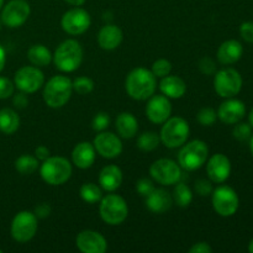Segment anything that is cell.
Segmentation results:
<instances>
[{
    "label": "cell",
    "instance_id": "6da1fadb",
    "mask_svg": "<svg viewBox=\"0 0 253 253\" xmlns=\"http://www.w3.org/2000/svg\"><path fill=\"white\" fill-rule=\"evenodd\" d=\"M126 91L135 100H146L155 94L157 81L152 71L146 68H136L130 72L126 78Z\"/></svg>",
    "mask_w": 253,
    "mask_h": 253
},
{
    "label": "cell",
    "instance_id": "7a4b0ae2",
    "mask_svg": "<svg viewBox=\"0 0 253 253\" xmlns=\"http://www.w3.org/2000/svg\"><path fill=\"white\" fill-rule=\"evenodd\" d=\"M73 91L72 81L66 76H54L43 89V100L49 108L58 109L69 101Z\"/></svg>",
    "mask_w": 253,
    "mask_h": 253
},
{
    "label": "cell",
    "instance_id": "3957f363",
    "mask_svg": "<svg viewBox=\"0 0 253 253\" xmlns=\"http://www.w3.org/2000/svg\"><path fill=\"white\" fill-rule=\"evenodd\" d=\"M83 61V49L76 40H67L57 47L53 54L54 66L62 72H74Z\"/></svg>",
    "mask_w": 253,
    "mask_h": 253
},
{
    "label": "cell",
    "instance_id": "277c9868",
    "mask_svg": "<svg viewBox=\"0 0 253 253\" xmlns=\"http://www.w3.org/2000/svg\"><path fill=\"white\" fill-rule=\"evenodd\" d=\"M41 177L47 184H64L72 175V166L63 157H48L41 166Z\"/></svg>",
    "mask_w": 253,
    "mask_h": 253
},
{
    "label": "cell",
    "instance_id": "5b68a950",
    "mask_svg": "<svg viewBox=\"0 0 253 253\" xmlns=\"http://www.w3.org/2000/svg\"><path fill=\"white\" fill-rule=\"evenodd\" d=\"M163 124L165 125L160 135L163 145L168 148H177L184 145L189 137L190 131L187 121L182 118H172Z\"/></svg>",
    "mask_w": 253,
    "mask_h": 253
},
{
    "label": "cell",
    "instance_id": "8992f818",
    "mask_svg": "<svg viewBox=\"0 0 253 253\" xmlns=\"http://www.w3.org/2000/svg\"><path fill=\"white\" fill-rule=\"evenodd\" d=\"M209 148L204 141L194 140L185 145L178 155L180 167L187 170L199 169L208 160Z\"/></svg>",
    "mask_w": 253,
    "mask_h": 253
},
{
    "label": "cell",
    "instance_id": "52a82bcc",
    "mask_svg": "<svg viewBox=\"0 0 253 253\" xmlns=\"http://www.w3.org/2000/svg\"><path fill=\"white\" fill-rule=\"evenodd\" d=\"M100 216L106 224L120 225L126 220L128 214V208L125 200L116 194H109L101 199Z\"/></svg>",
    "mask_w": 253,
    "mask_h": 253
},
{
    "label": "cell",
    "instance_id": "ba28073f",
    "mask_svg": "<svg viewBox=\"0 0 253 253\" xmlns=\"http://www.w3.org/2000/svg\"><path fill=\"white\" fill-rule=\"evenodd\" d=\"M215 91L222 98H234L241 91L242 77L236 69L225 68L215 74Z\"/></svg>",
    "mask_w": 253,
    "mask_h": 253
},
{
    "label": "cell",
    "instance_id": "9c48e42d",
    "mask_svg": "<svg viewBox=\"0 0 253 253\" xmlns=\"http://www.w3.org/2000/svg\"><path fill=\"white\" fill-rule=\"evenodd\" d=\"M240 199L237 193L227 185H221L212 192V207L220 216H232L237 211Z\"/></svg>",
    "mask_w": 253,
    "mask_h": 253
},
{
    "label": "cell",
    "instance_id": "30bf717a",
    "mask_svg": "<svg viewBox=\"0 0 253 253\" xmlns=\"http://www.w3.org/2000/svg\"><path fill=\"white\" fill-rule=\"evenodd\" d=\"M37 231V216L34 212L20 211L15 215L11 222V236L15 241L24 242L30 241L36 235Z\"/></svg>",
    "mask_w": 253,
    "mask_h": 253
},
{
    "label": "cell",
    "instance_id": "8fae6325",
    "mask_svg": "<svg viewBox=\"0 0 253 253\" xmlns=\"http://www.w3.org/2000/svg\"><path fill=\"white\" fill-rule=\"evenodd\" d=\"M150 174L160 184L172 185L179 182L182 177V170L174 161L162 158L152 163L150 167Z\"/></svg>",
    "mask_w": 253,
    "mask_h": 253
},
{
    "label": "cell",
    "instance_id": "7c38bea8",
    "mask_svg": "<svg viewBox=\"0 0 253 253\" xmlns=\"http://www.w3.org/2000/svg\"><path fill=\"white\" fill-rule=\"evenodd\" d=\"M14 83L17 89L26 94H31L39 90L43 85L44 77L37 67L25 66L15 73Z\"/></svg>",
    "mask_w": 253,
    "mask_h": 253
},
{
    "label": "cell",
    "instance_id": "4fadbf2b",
    "mask_svg": "<svg viewBox=\"0 0 253 253\" xmlns=\"http://www.w3.org/2000/svg\"><path fill=\"white\" fill-rule=\"evenodd\" d=\"M30 12L31 9L26 0H11L2 9L1 21L5 26L15 29L26 22Z\"/></svg>",
    "mask_w": 253,
    "mask_h": 253
},
{
    "label": "cell",
    "instance_id": "5bb4252c",
    "mask_svg": "<svg viewBox=\"0 0 253 253\" xmlns=\"http://www.w3.org/2000/svg\"><path fill=\"white\" fill-rule=\"evenodd\" d=\"M62 29L69 35L84 34L90 26V15L81 7L68 10L62 17Z\"/></svg>",
    "mask_w": 253,
    "mask_h": 253
},
{
    "label": "cell",
    "instance_id": "9a60e30c",
    "mask_svg": "<svg viewBox=\"0 0 253 253\" xmlns=\"http://www.w3.org/2000/svg\"><path fill=\"white\" fill-rule=\"evenodd\" d=\"M94 148L104 158H116L123 152L120 138L111 132H101L94 138Z\"/></svg>",
    "mask_w": 253,
    "mask_h": 253
},
{
    "label": "cell",
    "instance_id": "2e32d148",
    "mask_svg": "<svg viewBox=\"0 0 253 253\" xmlns=\"http://www.w3.org/2000/svg\"><path fill=\"white\" fill-rule=\"evenodd\" d=\"M172 113V105L165 95H152L147 106L146 115L153 124H163L169 119Z\"/></svg>",
    "mask_w": 253,
    "mask_h": 253
},
{
    "label": "cell",
    "instance_id": "e0dca14e",
    "mask_svg": "<svg viewBox=\"0 0 253 253\" xmlns=\"http://www.w3.org/2000/svg\"><path fill=\"white\" fill-rule=\"evenodd\" d=\"M77 247L83 253H104L108 250V242L103 235L85 230L77 236Z\"/></svg>",
    "mask_w": 253,
    "mask_h": 253
},
{
    "label": "cell",
    "instance_id": "ac0fdd59",
    "mask_svg": "<svg viewBox=\"0 0 253 253\" xmlns=\"http://www.w3.org/2000/svg\"><path fill=\"white\" fill-rule=\"evenodd\" d=\"M207 172L211 182L224 183L230 177V173H231L230 160L222 153H216L208 162Z\"/></svg>",
    "mask_w": 253,
    "mask_h": 253
},
{
    "label": "cell",
    "instance_id": "d6986e66",
    "mask_svg": "<svg viewBox=\"0 0 253 253\" xmlns=\"http://www.w3.org/2000/svg\"><path fill=\"white\" fill-rule=\"evenodd\" d=\"M246 114V106L241 100L229 98V100L224 101L217 110V116L222 123L227 125H234L240 123Z\"/></svg>",
    "mask_w": 253,
    "mask_h": 253
},
{
    "label": "cell",
    "instance_id": "ffe728a7",
    "mask_svg": "<svg viewBox=\"0 0 253 253\" xmlns=\"http://www.w3.org/2000/svg\"><path fill=\"white\" fill-rule=\"evenodd\" d=\"M173 199L169 193L165 189H153L146 197V205L148 209L156 214H163L170 209Z\"/></svg>",
    "mask_w": 253,
    "mask_h": 253
},
{
    "label": "cell",
    "instance_id": "44dd1931",
    "mask_svg": "<svg viewBox=\"0 0 253 253\" xmlns=\"http://www.w3.org/2000/svg\"><path fill=\"white\" fill-rule=\"evenodd\" d=\"M121 42H123V31L116 25H106L98 35L99 46L106 51L118 48Z\"/></svg>",
    "mask_w": 253,
    "mask_h": 253
},
{
    "label": "cell",
    "instance_id": "7402d4cb",
    "mask_svg": "<svg viewBox=\"0 0 253 253\" xmlns=\"http://www.w3.org/2000/svg\"><path fill=\"white\" fill-rule=\"evenodd\" d=\"M73 163L81 169H86L93 166L95 161V148L89 142H81L74 147L72 152Z\"/></svg>",
    "mask_w": 253,
    "mask_h": 253
},
{
    "label": "cell",
    "instance_id": "603a6c76",
    "mask_svg": "<svg viewBox=\"0 0 253 253\" xmlns=\"http://www.w3.org/2000/svg\"><path fill=\"white\" fill-rule=\"evenodd\" d=\"M123 183V172L118 166H106L99 174V184L106 192H114Z\"/></svg>",
    "mask_w": 253,
    "mask_h": 253
},
{
    "label": "cell",
    "instance_id": "cb8c5ba5",
    "mask_svg": "<svg viewBox=\"0 0 253 253\" xmlns=\"http://www.w3.org/2000/svg\"><path fill=\"white\" fill-rule=\"evenodd\" d=\"M244 47L236 40L225 41L217 51V59L221 64H234L242 57Z\"/></svg>",
    "mask_w": 253,
    "mask_h": 253
},
{
    "label": "cell",
    "instance_id": "d4e9b609",
    "mask_svg": "<svg viewBox=\"0 0 253 253\" xmlns=\"http://www.w3.org/2000/svg\"><path fill=\"white\" fill-rule=\"evenodd\" d=\"M161 91L165 94L167 98L172 99H179L187 91V85H185L184 81L177 76H166L163 77L162 82L160 84Z\"/></svg>",
    "mask_w": 253,
    "mask_h": 253
},
{
    "label": "cell",
    "instance_id": "484cf974",
    "mask_svg": "<svg viewBox=\"0 0 253 253\" xmlns=\"http://www.w3.org/2000/svg\"><path fill=\"white\" fill-rule=\"evenodd\" d=\"M116 130L124 138H132L137 133L138 123L130 113H121L116 118Z\"/></svg>",
    "mask_w": 253,
    "mask_h": 253
},
{
    "label": "cell",
    "instance_id": "4316f807",
    "mask_svg": "<svg viewBox=\"0 0 253 253\" xmlns=\"http://www.w3.org/2000/svg\"><path fill=\"white\" fill-rule=\"evenodd\" d=\"M20 126V118L12 109L4 108L0 110V131L5 135H12Z\"/></svg>",
    "mask_w": 253,
    "mask_h": 253
},
{
    "label": "cell",
    "instance_id": "83f0119b",
    "mask_svg": "<svg viewBox=\"0 0 253 253\" xmlns=\"http://www.w3.org/2000/svg\"><path fill=\"white\" fill-rule=\"evenodd\" d=\"M29 61L36 67H46L51 63L52 54L43 44H35L27 52Z\"/></svg>",
    "mask_w": 253,
    "mask_h": 253
},
{
    "label": "cell",
    "instance_id": "f1b7e54d",
    "mask_svg": "<svg viewBox=\"0 0 253 253\" xmlns=\"http://www.w3.org/2000/svg\"><path fill=\"white\" fill-rule=\"evenodd\" d=\"M173 199L180 208H187L193 200V193L185 183H178L173 190Z\"/></svg>",
    "mask_w": 253,
    "mask_h": 253
},
{
    "label": "cell",
    "instance_id": "f546056e",
    "mask_svg": "<svg viewBox=\"0 0 253 253\" xmlns=\"http://www.w3.org/2000/svg\"><path fill=\"white\" fill-rule=\"evenodd\" d=\"M15 168L20 174H32L39 168V160L30 155H22L15 162Z\"/></svg>",
    "mask_w": 253,
    "mask_h": 253
},
{
    "label": "cell",
    "instance_id": "4dcf8cb0",
    "mask_svg": "<svg viewBox=\"0 0 253 253\" xmlns=\"http://www.w3.org/2000/svg\"><path fill=\"white\" fill-rule=\"evenodd\" d=\"M161 142V137L156 132L147 131L143 132L140 137L137 138V146L141 151L150 152V151L156 150Z\"/></svg>",
    "mask_w": 253,
    "mask_h": 253
},
{
    "label": "cell",
    "instance_id": "1f68e13d",
    "mask_svg": "<svg viewBox=\"0 0 253 253\" xmlns=\"http://www.w3.org/2000/svg\"><path fill=\"white\" fill-rule=\"evenodd\" d=\"M81 197L84 202L94 204L103 198V192L99 185L94 183H85L81 188Z\"/></svg>",
    "mask_w": 253,
    "mask_h": 253
},
{
    "label": "cell",
    "instance_id": "d6a6232c",
    "mask_svg": "<svg viewBox=\"0 0 253 253\" xmlns=\"http://www.w3.org/2000/svg\"><path fill=\"white\" fill-rule=\"evenodd\" d=\"M73 89L81 95H86L94 89V82L88 77H79L73 82Z\"/></svg>",
    "mask_w": 253,
    "mask_h": 253
},
{
    "label": "cell",
    "instance_id": "836d02e7",
    "mask_svg": "<svg viewBox=\"0 0 253 253\" xmlns=\"http://www.w3.org/2000/svg\"><path fill=\"white\" fill-rule=\"evenodd\" d=\"M216 118L217 114L211 108H203L197 115L198 121L204 126H211L216 121Z\"/></svg>",
    "mask_w": 253,
    "mask_h": 253
},
{
    "label": "cell",
    "instance_id": "e575fe53",
    "mask_svg": "<svg viewBox=\"0 0 253 253\" xmlns=\"http://www.w3.org/2000/svg\"><path fill=\"white\" fill-rule=\"evenodd\" d=\"M234 137L236 138L237 141H247L251 138L252 136V127L249 125V124L245 123H237V125L235 126L234 131Z\"/></svg>",
    "mask_w": 253,
    "mask_h": 253
},
{
    "label": "cell",
    "instance_id": "d590c367",
    "mask_svg": "<svg viewBox=\"0 0 253 253\" xmlns=\"http://www.w3.org/2000/svg\"><path fill=\"white\" fill-rule=\"evenodd\" d=\"M170 71H172V64L167 59H158L152 66V73L156 77H161V78L168 76L170 73Z\"/></svg>",
    "mask_w": 253,
    "mask_h": 253
},
{
    "label": "cell",
    "instance_id": "8d00e7d4",
    "mask_svg": "<svg viewBox=\"0 0 253 253\" xmlns=\"http://www.w3.org/2000/svg\"><path fill=\"white\" fill-rule=\"evenodd\" d=\"M14 85L10 79L0 77V99H7L14 94Z\"/></svg>",
    "mask_w": 253,
    "mask_h": 253
},
{
    "label": "cell",
    "instance_id": "74e56055",
    "mask_svg": "<svg viewBox=\"0 0 253 253\" xmlns=\"http://www.w3.org/2000/svg\"><path fill=\"white\" fill-rule=\"evenodd\" d=\"M110 124V118L106 113H99L95 118L93 119V128L95 131H104Z\"/></svg>",
    "mask_w": 253,
    "mask_h": 253
},
{
    "label": "cell",
    "instance_id": "f35d334b",
    "mask_svg": "<svg viewBox=\"0 0 253 253\" xmlns=\"http://www.w3.org/2000/svg\"><path fill=\"white\" fill-rule=\"evenodd\" d=\"M199 69L203 74H207V76H211L216 71V64L212 61L210 57H204V58L200 59L199 62Z\"/></svg>",
    "mask_w": 253,
    "mask_h": 253
},
{
    "label": "cell",
    "instance_id": "ab89813d",
    "mask_svg": "<svg viewBox=\"0 0 253 253\" xmlns=\"http://www.w3.org/2000/svg\"><path fill=\"white\" fill-rule=\"evenodd\" d=\"M195 192L202 197H208L212 193V185L211 182L205 179H199L195 183Z\"/></svg>",
    "mask_w": 253,
    "mask_h": 253
},
{
    "label": "cell",
    "instance_id": "60d3db41",
    "mask_svg": "<svg viewBox=\"0 0 253 253\" xmlns=\"http://www.w3.org/2000/svg\"><path fill=\"white\" fill-rule=\"evenodd\" d=\"M136 189H137V192L140 193L141 195L147 197V195L155 189V187H153V183L151 182L150 179H147V178H142V179L138 180L137 184H136Z\"/></svg>",
    "mask_w": 253,
    "mask_h": 253
},
{
    "label": "cell",
    "instance_id": "b9f144b4",
    "mask_svg": "<svg viewBox=\"0 0 253 253\" xmlns=\"http://www.w3.org/2000/svg\"><path fill=\"white\" fill-rule=\"evenodd\" d=\"M240 34L241 37L249 43H253V22L246 21L240 27Z\"/></svg>",
    "mask_w": 253,
    "mask_h": 253
},
{
    "label": "cell",
    "instance_id": "7bdbcfd3",
    "mask_svg": "<svg viewBox=\"0 0 253 253\" xmlns=\"http://www.w3.org/2000/svg\"><path fill=\"white\" fill-rule=\"evenodd\" d=\"M34 214L36 215L37 217H40V219H44V217H47L51 214V207H49L48 204H46V203H42V204L37 205Z\"/></svg>",
    "mask_w": 253,
    "mask_h": 253
},
{
    "label": "cell",
    "instance_id": "ee69618b",
    "mask_svg": "<svg viewBox=\"0 0 253 253\" xmlns=\"http://www.w3.org/2000/svg\"><path fill=\"white\" fill-rule=\"evenodd\" d=\"M212 249L207 242H198L190 247L189 253H211Z\"/></svg>",
    "mask_w": 253,
    "mask_h": 253
},
{
    "label": "cell",
    "instance_id": "f6af8a7d",
    "mask_svg": "<svg viewBox=\"0 0 253 253\" xmlns=\"http://www.w3.org/2000/svg\"><path fill=\"white\" fill-rule=\"evenodd\" d=\"M26 93H20V94H16V95L14 96V99H12V101H14V105L16 106V108L19 109H24L26 108L27 104H29V99H27V96L25 95Z\"/></svg>",
    "mask_w": 253,
    "mask_h": 253
},
{
    "label": "cell",
    "instance_id": "bcb514c9",
    "mask_svg": "<svg viewBox=\"0 0 253 253\" xmlns=\"http://www.w3.org/2000/svg\"><path fill=\"white\" fill-rule=\"evenodd\" d=\"M35 155H36L37 160L44 161L49 157V150L47 147H44V146H39L36 148V151H35Z\"/></svg>",
    "mask_w": 253,
    "mask_h": 253
},
{
    "label": "cell",
    "instance_id": "7dc6e473",
    "mask_svg": "<svg viewBox=\"0 0 253 253\" xmlns=\"http://www.w3.org/2000/svg\"><path fill=\"white\" fill-rule=\"evenodd\" d=\"M5 61H6V56H5V51L1 46H0V72L4 69Z\"/></svg>",
    "mask_w": 253,
    "mask_h": 253
},
{
    "label": "cell",
    "instance_id": "c3c4849f",
    "mask_svg": "<svg viewBox=\"0 0 253 253\" xmlns=\"http://www.w3.org/2000/svg\"><path fill=\"white\" fill-rule=\"evenodd\" d=\"M68 4L73 5V6H81V5H83L84 2H85V0H66Z\"/></svg>",
    "mask_w": 253,
    "mask_h": 253
},
{
    "label": "cell",
    "instance_id": "681fc988",
    "mask_svg": "<svg viewBox=\"0 0 253 253\" xmlns=\"http://www.w3.org/2000/svg\"><path fill=\"white\" fill-rule=\"evenodd\" d=\"M249 120H250V125L253 127V109L251 110V113H250V116H249Z\"/></svg>",
    "mask_w": 253,
    "mask_h": 253
},
{
    "label": "cell",
    "instance_id": "f907efd6",
    "mask_svg": "<svg viewBox=\"0 0 253 253\" xmlns=\"http://www.w3.org/2000/svg\"><path fill=\"white\" fill-rule=\"evenodd\" d=\"M249 251L253 253V239L251 240V242H250V245H249Z\"/></svg>",
    "mask_w": 253,
    "mask_h": 253
},
{
    "label": "cell",
    "instance_id": "816d5d0a",
    "mask_svg": "<svg viewBox=\"0 0 253 253\" xmlns=\"http://www.w3.org/2000/svg\"><path fill=\"white\" fill-rule=\"evenodd\" d=\"M250 148H251V153L253 156V136H251V142H250Z\"/></svg>",
    "mask_w": 253,
    "mask_h": 253
},
{
    "label": "cell",
    "instance_id": "f5cc1de1",
    "mask_svg": "<svg viewBox=\"0 0 253 253\" xmlns=\"http://www.w3.org/2000/svg\"><path fill=\"white\" fill-rule=\"evenodd\" d=\"M2 5H4V0H0V9L2 7Z\"/></svg>",
    "mask_w": 253,
    "mask_h": 253
},
{
    "label": "cell",
    "instance_id": "db71d44e",
    "mask_svg": "<svg viewBox=\"0 0 253 253\" xmlns=\"http://www.w3.org/2000/svg\"><path fill=\"white\" fill-rule=\"evenodd\" d=\"M0 253H2V251H1V250H0Z\"/></svg>",
    "mask_w": 253,
    "mask_h": 253
}]
</instances>
